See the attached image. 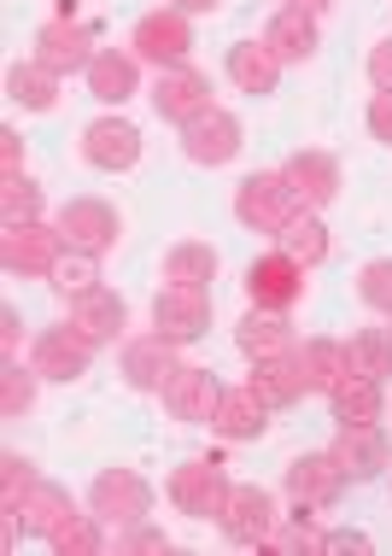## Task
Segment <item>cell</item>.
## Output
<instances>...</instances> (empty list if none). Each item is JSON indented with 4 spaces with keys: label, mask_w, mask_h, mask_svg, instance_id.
Returning <instances> with one entry per match:
<instances>
[{
    "label": "cell",
    "mask_w": 392,
    "mask_h": 556,
    "mask_svg": "<svg viewBox=\"0 0 392 556\" xmlns=\"http://www.w3.org/2000/svg\"><path fill=\"white\" fill-rule=\"evenodd\" d=\"M36 387H41L36 364H18V357H7V369H0V416H7V422L29 416V410H36Z\"/></svg>",
    "instance_id": "obj_36"
},
{
    "label": "cell",
    "mask_w": 392,
    "mask_h": 556,
    "mask_svg": "<svg viewBox=\"0 0 392 556\" xmlns=\"http://www.w3.org/2000/svg\"><path fill=\"white\" fill-rule=\"evenodd\" d=\"M48 288H53L59 299H88V293H100V258H94V252H71V247H65V258L53 264Z\"/></svg>",
    "instance_id": "obj_35"
},
{
    "label": "cell",
    "mask_w": 392,
    "mask_h": 556,
    "mask_svg": "<svg viewBox=\"0 0 392 556\" xmlns=\"http://www.w3.org/2000/svg\"><path fill=\"white\" fill-rule=\"evenodd\" d=\"M264 41L281 65H305V59H316V48H323V29H316V12L281 7L276 18L264 24Z\"/></svg>",
    "instance_id": "obj_25"
},
{
    "label": "cell",
    "mask_w": 392,
    "mask_h": 556,
    "mask_svg": "<svg viewBox=\"0 0 392 556\" xmlns=\"http://www.w3.org/2000/svg\"><path fill=\"white\" fill-rule=\"evenodd\" d=\"M117 369H124V381L135 387V393H164V387L176 381V369H182V345L164 340L159 328L153 334H135V340H124Z\"/></svg>",
    "instance_id": "obj_8"
},
{
    "label": "cell",
    "mask_w": 392,
    "mask_h": 556,
    "mask_svg": "<svg viewBox=\"0 0 392 556\" xmlns=\"http://www.w3.org/2000/svg\"><path fill=\"white\" fill-rule=\"evenodd\" d=\"M77 516V504H71V492L65 486H53V480H36V486L18 498V509L7 516V539H53L65 521Z\"/></svg>",
    "instance_id": "obj_16"
},
{
    "label": "cell",
    "mask_w": 392,
    "mask_h": 556,
    "mask_svg": "<svg viewBox=\"0 0 392 556\" xmlns=\"http://www.w3.org/2000/svg\"><path fill=\"white\" fill-rule=\"evenodd\" d=\"M281 7H299V12H328L334 0H281Z\"/></svg>",
    "instance_id": "obj_48"
},
{
    "label": "cell",
    "mask_w": 392,
    "mask_h": 556,
    "mask_svg": "<svg viewBox=\"0 0 392 556\" xmlns=\"http://www.w3.org/2000/svg\"><path fill=\"white\" fill-rule=\"evenodd\" d=\"M246 387L269 404V410H293V404L311 393V381H305V369H299V357H293V352L258 357V364H252V375H246Z\"/></svg>",
    "instance_id": "obj_24"
},
{
    "label": "cell",
    "mask_w": 392,
    "mask_h": 556,
    "mask_svg": "<svg viewBox=\"0 0 392 556\" xmlns=\"http://www.w3.org/2000/svg\"><path fill=\"white\" fill-rule=\"evenodd\" d=\"M153 328H159L164 340H176V345L200 340L205 328H211L205 288H176V281H164V288L153 293Z\"/></svg>",
    "instance_id": "obj_17"
},
{
    "label": "cell",
    "mask_w": 392,
    "mask_h": 556,
    "mask_svg": "<svg viewBox=\"0 0 392 556\" xmlns=\"http://www.w3.org/2000/svg\"><path fill=\"white\" fill-rule=\"evenodd\" d=\"M88 509L105 528H135V521L153 516V480L141 469H100L88 486Z\"/></svg>",
    "instance_id": "obj_3"
},
{
    "label": "cell",
    "mask_w": 392,
    "mask_h": 556,
    "mask_svg": "<svg viewBox=\"0 0 392 556\" xmlns=\"http://www.w3.org/2000/svg\"><path fill=\"white\" fill-rule=\"evenodd\" d=\"M94 352H100V345L88 340L77 323H53V328H41V334H36V345H29V364H36L41 381L71 387V381H83V375L94 369Z\"/></svg>",
    "instance_id": "obj_4"
},
{
    "label": "cell",
    "mask_w": 392,
    "mask_h": 556,
    "mask_svg": "<svg viewBox=\"0 0 392 556\" xmlns=\"http://www.w3.org/2000/svg\"><path fill=\"white\" fill-rule=\"evenodd\" d=\"M36 480H41L36 463L18 457V451H7V457H0V509L12 516V509H18V498H24L29 486H36Z\"/></svg>",
    "instance_id": "obj_39"
},
{
    "label": "cell",
    "mask_w": 392,
    "mask_h": 556,
    "mask_svg": "<svg viewBox=\"0 0 392 556\" xmlns=\"http://www.w3.org/2000/svg\"><path fill=\"white\" fill-rule=\"evenodd\" d=\"M240 147H246V129H240V117L223 112V106H211L205 117H193V124L182 129V153H188L193 164H205V170L235 164Z\"/></svg>",
    "instance_id": "obj_9"
},
{
    "label": "cell",
    "mask_w": 392,
    "mask_h": 556,
    "mask_svg": "<svg viewBox=\"0 0 392 556\" xmlns=\"http://www.w3.org/2000/svg\"><path fill=\"white\" fill-rule=\"evenodd\" d=\"M293 357H299V369H305V381H311V393H334L340 387V375H345V340H328V334H311L305 345H293Z\"/></svg>",
    "instance_id": "obj_30"
},
{
    "label": "cell",
    "mask_w": 392,
    "mask_h": 556,
    "mask_svg": "<svg viewBox=\"0 0 392 556\" xmlns=\"http://www.w3.org/2000/svg\"><path fill=\"white\" fill-rule=\"evenodd\" d=\"M281 176H288L293 200L305 205V212H328V205L340 200V159L323 153V147H299V153L281 164Z\"/></svg>",
    "instance_id": "obj_14"
},
{
    "label": "cell",
    "mask_w": 392,
    "mask_h": 556,
    "mask_svg": "<svg viewBox=\"0 0 392 556\" xmlns=\"http://www.w3.org/2000/svg\"><path fill=\"white\" fill-rule=\"evenodd\" d=\"M71 7H77V0H65V12H71Z\"/></svg>",
    "instance_id": "obj_49"
},
{
    "label": "cell",
    "mask_w": 392,
    "mask_h": 556,
    "mask_svg": "<svg viewBox=\"0 0 392 556\" xmlns=\"http://www.w3.org/2000/svg\"><path fill=\"white\" fill-rule=\"evenodd\" d=\"M83 159L105 176H124L141 164V129H135L129 117H94V124L83 129Z\"/></svg>",
    "instance_id": "obj_18"
},
{
    "label": "cell",
    "mask_w": 392,
    "mask_h": 556,
    "mask_svg": "<svg viewBox=\"0 0 392 556\" xmlns=\"http://www.w3.org/2000/svg\"><path fill=\"white\" fill-rule=\"evenodd\" d=\"M229 492H235L229 469L211 463V457H188L182 469H170V480H164V498L182 509V516H193V521H217L223 504H229Z\"/></svg>",
    "instance_id": "obj_2"
},
{
    "label": "cell",
    "mask_w": 392,
    "mask_h": 556,
    "mask_svg": "<svg viewBox=\"0 0 392 556\" xmlns=\"http://www.w3.org/2000/svg\"><path fill=\"white\" fill-rule=\"evenodd\" d=\"M71 323L83 328L94 345H117L124 340V328H129V305H124V293H88V299H71Z\"/></svg>",
    "instance_id": "obj_28"
},
{
    "label": "cell",
    "mask_w": 392,
    "mask_h": 556,
    "mask_svg": "<svg viewBox=\"0 0 392 556\" xmlns=\"http://www.w3.org/2000/svg\"><path fill=\"white\" fill-rule=\"evenodd\" d=\"M129 48H135V59H147V65H159V71L188 65V53H193V18H188V12H176V7L147 12V18L135 24Z\"/></svg>",
    "instance_id": "obj_7"
},
{
    "label": "cell",
    "mask_w": 392,
    "mask_h": 556,
    "mask_svg": "<svg viewBox=\"0 0 392 556\" xmlns=\"http://www.w3.org/2000/svg\"><path fill=\"white\" fill-rule=\"evenodd\" d=\"M235 345H240V357H246V364L293 352V323H288V311H264V305H252L246 317L235 323Z\"/></svg>",
    "instance_id": "obj_23"
},
{
    "label": "cell",
    "mask_w": 392,
    "mask_h": 556,
    "mask_svg": "<svg viewBox=\"0 0 392 556\" xmlns=\"http://www.w3.org/2000/svg\"><path fill=\"white\" fill-rule=\"evenodd\" d=\"M281 486H288V498L305 504V509H334L340 492H345V469L334 463V451H305V457L288 463Z\"/></svg>",
    "instance_id": "obj_13"
},
{
    "label": "cell",
    "mask_w": 392,
    "mask_h": 556,
    "mask_svg": "<svg viewBox=\"0 0 392 556\" xmlns=\"http://www.w3.org/2000/svg\"><path fill=\"white\" fill-rule=\"evenodd\" d=\"M53 229L65 235L71 252H94V258H105V252L117 247V235H124V217H117L105 200H94V193H83V200L59 205Z\"/></svg>",
    "instance_id": "obj_6"
},
{
    "label": "cell",
    "mask_w": 392,
    "mask_h": 556,
    "mask_svg": "<svg viewBox=\"0 0 392 556\" xmlns=\"http://www.w3.org/2000/svg\"><path fill=\"white\" fill-rule=\"evenodd\" d=\"M211 433H223V440H235V445L264 440L269 433V404L252 393V387H223L217 416H211Z\"/></svg>",
    "instance_id": "obj_21"
},
{
    "label": "cell",
    "mask_w": 392,
    "mask_h": 556,
    "mask_svg": "<svg viewBox=\"0 0 392 556\" xmlns=\"http://www.w3.org/2000/svg\"><path fill=\"white\" fill-rule=\"evenodd\" d=\"M0 176H24V135L0 129Z\"/></svg>",
    "instance_id": "obj_44"
},
{
    "label": "cell",
    "mask_w": 392,
    "mask_h": 556,
    "mask_svg": "<svg viewBox=\"0 0 392 556\" xmlns=\"http://www.w3.org/2000/svg\"><path fill=\"white\" fill-rule=\"evenodd\" d=\"M293 212H299V200H293V188H288V176H281V170H252V176H240V182H235V223H240V229L281 235Z\"/></svg>",
    "instance_id": "obj_1"
},
{
    "label": "cell",
    "mask_w": 392,
    "mask_h": 556,
    "mask_svg": "<svg viewBox=\"0 0 392 556\" xmlns=\"http://www.w3.org/2000/svg\"><path fill=\"white\" fill-rule=\"evenodd\" d=\"M223 65H229V83L240 88V94H252V100H264V94H276V88H281V59L269 53L264 36L258 41H235Z\"/></svg>",
    "instance_id": "obj_26"
},
{
    "label": "cell",
    "mask_w": 392,
    "mask_h": 556,
    "mask_svg": "<svg viewBox=\"0 0 392 556\" xmlns=\"http://www.w3.org/2000/svg\"><path fill=\"white\" fill-rule=\"evenodd\" d=\"M117 551L124 556H164L170 551V533L153 528V521H135V528H124V539H117Z\"/></svg>",
    "instance_id": "obj_41"
},
{
    "label": "cell",
    "mask_w": 392,
    "mask_h": 556,
    "mask_svg": "<svg viewBox=\"0 0 392 556\" xmlns=\"http://www.w3.org/2000/svg\"><path fill=\"white\" fill-rule=\"evenodd\" d=\"M345 375L392 381V328H357V334L345 340Z\"/></svg>",
    "instance_id": "obj_33"
},
{
    "label": "cell",
    "mask_w": 392,
    "mask_h": 556,
    "mask_svg": "<svg viewBox=\"0 0 392 556\" xmlns=\"http://www.w3.org/2000/svg\"><path fill=\"white\" fill-rule=\"evenodd\" d=\"M48 551L53 556H100L105 551V521L94 516V509H88V516H71L65 528L48 539Z\"/></svg>",
    "instance_id": "obj_37"
},
{
    "label": "cell",
    "mask_w": 392,
    "mask_h": 556,
    "mask_svg": "<svg viewBox=\"0 0 392 556\" xmlns=\"http://www.w3.org/2000/svg\"><path fill=\"white\" fill-rule=\"evenodd\" d=\"M328 410H334L340 428L381 422V416H387V381H369V375H340V387L328 393Z\"/></svg>",
    "instance_id": "obj_27"
},
{
    "label": "cell",
    "mask_w": 392,
    "mask_h": 556,
    "mask_svg": "<svg viewBox=\"0 0 392 556\" xmlns=\"http://www.w3.org/2000/svg\"><path fill=\"white\" fill-rule=\"evenodd\" d=\"M170 7H176V12H188V18H193V12H217L223 0H170Z\"/></svg>",
    "instance_id": "obj_47"
},
{
    "label": "cell",
    "mask_w": 392,
    "mask_h": 556,
    "mask_svg": "<svg viewBox=\"0 0 392 556\" xmlns=\"http://www.w3.org/2000/svg\"><path fill=\"white\" fill-rule=\"evenodd\" d=\"M83 77H88V94H94L100 106H124V100L141 94V59L117 53V48H100Z\"/></svg>",
    "instance_id": "obj_22"
},
{
    "label": "cell",
    "mask_w": 392,
    "mask_h": 556,
    "mask_svg": "<svg viewBox=\"0 0 392 556\" xmlns=\"http://www.w3.org/2000/svg\"><path fill=\"white\" fill-rule=\"evenodd\" d=\"M18 345H24V317H18V305H0V352L18 357Z\"/></svg>",
    "instance_id": "obj_45"
},
{
    "label": "cell",
    "mask_w": 392,
    "mask_h": 556,
    "mask_svg": "<svg viewBox=\"0 0 392 556\" xmlns=\"http://www.w3.org/2000/svg\"><path fill=\"white\" fill-rule=\"evenodd\" d=\"M246 299L264 311H293L305 299V264H293L288 252H264V258L246 264Z\"/></svg>",
    "instance_id": "obj_10"
},
{
    "label": "cell",
    "mask_w": 392,
    "mask_h": 556,
    "mask_svg": "<svg viewBox=\"0 0 392 556\" xmlns=\"http://www.w3.org/2000/svg\"><path fill=\"white\" fill-rule=\"evenodd\" d=\"M153 112L164 117V124L188 129L193 117L211 112V77H205V71H193V65L159 71V83H153Z\"/></svg>",
    "instance_id": "obj_11"
},
{
    "label": "cell",
    "mask_w": 392,
    "mask_h": 556,
    "mask_svg": "<svg viewBox=\"0 0 392 556\" xmlns=\"http://www.w3.org/2000/svg\"><path fill=\"white\" fill-rule=\"evenodd\" d=\"M369 83L375 88H392V36L369 48Z\"/></svg>",
    "instance_id": "obj_46"
},
{
    "label": "cell",
    "mask_w": 392,
    "mask_h": 556,
    "mask_svg": "<svg viewBox=\"0 0 392 556\" xmlns=\"http://www.w3.org/2000/svg\"><path fill=\"white\" fill-rule=\"evenodd\" d=\"M217 247H205V240H176L170 252H164V281H176V288H211L217 281Z\"/></svg>",
    "instance_id": "obj_32"
},
{
    "label": "cell",
    "mask_w": 392,
    "mask_h": 556,
    "mask_svg": "<svg viewBox=\"0 0 392 556\" xmlns=\"http://www.w3.org/2000/svg\"><path fill=\"white\" fill-rule=\"evenodd\" d=\"M264 551H276V556H323V528H316V516L305 504H293V516L276 521V533L264 539Z\"/></svg>",
    "instance_id": "obj_34"
},
{
    "label": "cell",
    "mask_w": 392,
    "mask_h": 556,
    "mask_svg": "<svg viewBox=\"0 0 392 556\" xmlns=\"http://www.w3.org/2000/svg\"><path fill=\"white\" fill-rule=\"evenodd\" d=\"M387 317H392V311H387Z\"/></svg>",
    "instance_id": "obj_50"
},
{
    "label": "cell",
    "mask_w": 392,
    "mask_h": 556,
    "mask_svg": "<svg viewBox=\"0 0 392 556\" xmlns=\"http://www.w3.org/2000/svg\"><path fill=\"white\" fill-rule=\"evenodd\" d=\"M276 247L288 252L293 264L316 269V264L328 258V223H323V212H305V205H299V212L288 217V229L276 235Z\"/></svg>",
    "instance_id": "obj_31"
},
{
    "label": "cell",
    "mask_w": 392,
    "mask_h": 556,
    "mask_svg": "<svg viewBox=\"0 0 392 556\" xmlns=\"http://www.w3.org/2000/svg\"><path fill=\"white\" fill-rule=\"evenodd\" d=\"M59 258H65V235L48 229V223H7V235H0V269L7 276L48 281Z\"/></svg>",
    "instance_id": "obj_5"
},
{
    "label": "cell",
    "mask_w": 392,
    "mask_h": 556,
    "mask_svg": "<svg viewBox=\"0 0 392 556\" xmlns=\"http://www.w3.org/2000/svg\"><path fill=\"white\" fill-rule=\"evenodd\" d=\"M94 36H88V24H77L71 12H59V18H48L36 29V59L48 71H59V77H77V71L94 65Z\"/></svg>",
    "instance_id": "obj_15"
},
{
    "label": "cell",
    "mask_w": 392,
    "mask_h": 556,
    "mask_svg": "<svg viewBox=\"0 0 392 556\" xmlns=\"http://www.w3.org/2000/svg\"><path fill=\"white\" fill-rule=\"evenodd\" d=\"M369 135L392 147V88H375V100H369Z\"/></svg>",
    "instance_id": "obj_43"
},
{
    "label": "cell",
    "mask_w": 392,
    "mask_h": 556,
    "mask_svg": "<svg viewBox=\"0 0 392 556\" xmlns=\"http://www.w3.org/2000/svg\"><path fill=\"white\" fill-rule=\"evenodd\" d=\"M334 463L345 469V480H375V475H387L392 469V440H387V428L381 422H357V428H340L334 433Z\"/></svg>",
    "instance_id": "obj_19"
},
{
    "label": "cell",
    "mask_w": 392,
    "mask_h": 556,
    "mask_svg": "<svg viewBox=\"0 0 392 556\" xmlns=\"http://www.w3.org/2000/svg\"><path fill=\"white\" fill-rule=\"evenodd\" d=\"M276 498H269L264 486H235L229 492V504H223V516H217V528L229 545H246V551H264V539L276 533Z\"/></svg>",
    "instance_id": "obj_12"
},
{
    "label": "cell",
    "mask_w": 392,
    "mask_h": 556,
    "mask_svg": "<svg viewBox=\"0 0 392 556\" xmlns=\"http://www.w3.org/2000/svg\"><path fill=\"white\" fill-rule=\"evenodd\" d=\"M159 399H164V410H170L176 422L211 428V416H217V399H223V381H217V369L182 364V369H176V381L164 387Z\"/></svg>",
    "instance_id": "obj_20"
},
{
    "label": "cell",
    "mask_w": 392,
    "mask_h": 556,
    "mask_svg": "<svg viewBox=\"0 0 392 556\" xmlns=\"http://www.w3.org/2000/svg\"><path fill=\"white\" fill-rule=\"evenodd\" d=\"M0 217L7 223H41V188L29 176H0Z\"/></svg>",
    "instance_id": "obj_38"
},
{
    "label": "cell",
    "mask_w": 392,
    "mask_h": 556,
    "mask_svg": "<svg viewBox=\"0 0 392 556\" xmlns=\"http://www.w3.org/2000/svg\"><path fill=\"white\" fill-rule=\"evenodd\" d=\"M357 299L369 311H392V258H369L357 269Z\"/></svg>",
    "instance_id": "obj_40"
},
{
    "label": "cell",
    "mask_w": 392,
    "mask_h": 556,
    "mask_svg": "<svg viewBox=\"0 0 392 556\" xmlns=\"http://www.w3.org/2000/svg\"><path fill=\"white\" fill-rule=\"evenodd\" d=\"M7 100L24 112H53L59 106V71H48L36 53L18 59V65L7 71Z\"/></svg>",
    "instance_id": "obj_29"
},
{
    "label": "cell",
    "mask_w": 392,
    "mask_h": 556,
    "mask_svg": "<svg viewBox=\"0 0 392 556\" xmlns=\"http://www.w3.org/2000/svg\"><path fill=\"white\" fill-rule=\"evenodd\" d=\"M375 551V539L364 528H334V533H323V556H369Z\"/></svg>",
    "instance_id": "obj_42"
}]
</instances>
